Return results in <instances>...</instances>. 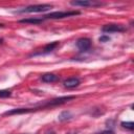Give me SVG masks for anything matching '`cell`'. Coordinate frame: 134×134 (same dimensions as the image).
<instances>
[{"label":"cell","instance_id":"obj_11","mask_svg":"<svg viewBox=\"0 0 134 134\" xmlns=\"http://www.w3.org/2000/svg\"><path fill=\"white\" fill-rule=\"evenodd\" d=\"M72 117V114L69 112V111H63L60 115H59V120L61 121H64V120H67V119H70Z\"/></svg>","mask_w":134,"mask_h":134},{"label":"cell","instance_id":"obj_3","mask_svg":"<svg viewBox=\"0 0 134 134\" xmlns=\"http://www.w3.org/2000/svg\"><path fill=\"white\" fill-rule=\"evenodd\" d=\"M75 15H80V12L77 10H71V12H53L50 13L48 15H45V19H62V18H66V17H70V16H75Z\"/></svg>","mask_w":134,"mask_h":134},{"label":"cell","instance_id":"obj_12","mask_svg":"<svg viewBox=\"0 0 134 134\" xmlns=\"http://www.w3.org/2000/svg\"><path fill=\"white\" fill-rule=\"evenodd\" d=\"M121 126L124 128H126V129H129V130H133L134 129V124L132 121H122Z\"/></svg>","mask_w":134,"mask_h":134},{"label":"cell","instance_id":"obj_13","mask_svg":"<svg viewBox=\"0 0 134 134\" xmlns=\"http://www.w3.org/2000/svg\"><path fill=\"white\" fill-rule=\"evenodd\" d=\"M10 91L8 90H0V97H8L10 96Z\"/></svg>","mask_w":134,"mask_h":134},{"label":"cell","instance_id":"obj_16","mask_svg":"<svg viewBox=\"0 0 134 134\" xmlns=\"http://www.w3.org/2000/svg\"><path fill=\"white\" fill-rule=\"evenodd\" d=\"M46 134H54V132H52V131H51V132H47Z\"/></svg>","mask_w":134,"mask_h":134},{"label":"cell","instance_id":"obj_14","mask_svg":"<svg viewBox=\"0 0 134 134\" xmlns=\"http://www.w3.org/2000/svg\"><path fill=\"white\" fill-rule=\"evenodd\" d=\"M109 40H110V38L107 37V36H102V37H99V42H107V41H109Z\"/></svg>","mask_w":134,"mask_h":134},{"label":"cell","instance_id":"obj_2","mask_svg":"<svg viewBox=\"0 0 134 134\" xmlns=\"http://www.w3.org/2000/svg\"><path fill=\"white\" fill-rule=\"evenodd\" d=\"M50 8H52V5L50 4H37V5H29L27 7H24L23 9L18 10V13H43Z\"/></svg>","mask_w":134,"mask_h":134},{"label":"cell","instance_id":"obj_9","mask_svg":"<svg viewBox=\"0 0 134 134\" xmlns=\"http://www.w3.org/2000/svg\"><path fill=\"white\" fill-rule=\"evenodd\" d=\"M58 45H59V42H52V43H50V44H47V45L43 48V50H42L41 53H48V52L52 51L54 48H57Z\"/></svg>","mask_w":134,"mask_h":134},{"label":"cell","instance_id":"obj_8","mask_svg":"<svg viewBox=\"0 0 134 134\" xmlns=\"http://www.w3.org/2000/svg\"><path fill=\"white\" fill-rule=\"evenodd\" d=\"M59 80V76L54 73H45L42 75V81L45 83H53Z\"/></svg>","mask_w":134,"mask_h":134},{"label":"cell","instance_id":"obj_15","mask_svg":"<svg viewBox=\"0 0 134 134\" xmlns=\"http://www.w3.org/2000/svg\"><path fill=\"white\" fill-rule=\"evenodd\" d=\"M98 134H114V133L112 131H110V130H106V131H103V132H100Z\"/></svg>","mask_w":134,"mask_h":134},{"label":"cell","instance_id":"obj_7","mask_svg":"<svg viewBox=\"0 0 134 134\" xmlns=\"http://www.w3.org/2000/svg\"><path fill=\"white\" fill-rule=\"evenodd\" d=\"M80 85V80L77 77H70L64 81V86L66 88H74Z\"/></svg>","mask_w":134,"mask_h":134},{"label":"cell","instance_id":"obj_6","mask_svg":"<svg viewBox=\"0 0 134 134\" xmlns=\"http://www.w3.org/2000/svg\"><path fill=\"white\" fill-rule=\"evenodd\" d=\"M76 46L81 51H86L91 46V40L88 38H81L76 41Z\"/></svg>","mask_w":134,"mask_h":134},{"label":"cell","instance_id":"obj_10","mask_svg":"<svg viewBox=\"0 0 134 134\" xmlns=\"http://www.w3.org/2000/svg\"><path fill=\"white\" fill-rule=\"evenodd\" d=\"M21 23H31V24H39L43 22V19L39 18H28V19H22L20 20Z\"/></svg>","mask_w":134,"mask_h":134},{"label":"cell","instance_id":"obj_1","mask_svg":"<svg viewBox=\"0 0 134 134\" xmlns=\"http://www.w3.org/2000/svg\"><path fill=\"white\" fill-rule=\"evenodd\" d=\"M75 98L74 95H68V96H62V97H58V98H54V99H51V100H48L46 104L44 105H40V106H37L35 108H18V109H13L10 111H6L4 113V115H13V114H21V113H27V112H31V111H36V110H39V109H43V108H46V107H51V106H57V105H61V104H64L66 102H69L71 99Z\"/></svg>","mask_w":134,"mask_h":134},{"label":"cell","instance_id":"obj_18","mask_svg":"<svg viewBox=\"0 0 134 134\" xmlns=\"http://www.w3.org/2000/svg\"><path fill=\"white\" fill-rule=\"evenodd\" d=\"M2 41H3V40H2V39H0V44L2 43Z\"/></svg>","mask_w":134,"mask_h":134},{"label":"cell","instance_id":"obj_17","mask_svg":"<svg viewBox=\"0 0 134 134\" xmlns=\"http://www.w3.org/2000/svg\"><path fill=\"white\" fill-rule=\"evenodd\" d=\"M67 134H76V133H74V132H69V133H67Z\"/></svg>","mask_w":134,"mask_h":134},{"label":"cell","instance_id":"obj_4","mask_svg":"<svg viewBox=\"0 0 134 134\" xmlns=\"http://www.w3.org/2000/svg\"><path fill=\"white\" fill-rule=\"evenodd\" d=\"M102 30L104 32L107 34H111V32H121L125 31L126 28L122 25H118V24H106L102 27Z\"/></svg>","mask_w":134,"mask_h":134},{"label":"cell","instance_id":"obj_5","mask_svg":"<svg viewBox=\"0 0 134 134\" xmlns=\"http://www.w3.org/2000/svg\"><path fill=\"white\" fill-rule=\"evenodd\" d=\"M70 3H71V5H74V6H84V7L102 5V3L95 2V1H91V0H75V1H71Z\"/></svg>","mask_w":134,"mask_h":134}]
</instances>
